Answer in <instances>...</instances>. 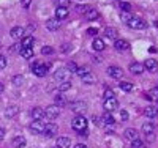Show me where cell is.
Returning a JSON list of instances; mask_svg holds the SVG:
<instances>
[{
	"instance_id": "obj_1",
	"label": "cell",
	"mask_w": 158,
	"mask_h": 148,
	"mask_svg": "<svg viewBox=\"0 0 158 148\" xmlns=\"http://www.w3.org/2000/svg\"><path fill=\"white\" fill-rule=\"evenodd\" d=\"M71 126L76 132L81 134L82 132V136H87V120L82 117V115H77L73 118V122H71Z\"/></svg>"
},
{
	"instance_id": "obj_2",
	"label": "cell",
	"mask_w": 158,
	"mask_h": 148,
	"mask_svg": "<svg viewBox=\"0 0 158 148\" xmlns=\"http://www.w3.org/2000/svg\"><path fill=\"white\" fill-rule=\"evenodd\" d=\"M30 68H32V71L35 73V76H38V77H43V76H46V74H48V71H49V65L33 62V63L30 65Z\"/></svg>"
},
{
	"instance_id": "obj_3",
	"label": "cell",
	"mask_w": 158,
	"mask_h": 148,
	"mask_svg": "<svg viewBox=\"0 0 158 148\" xmlns=\"http://www.w3.org/2000/svg\"><path fill=\"white\" fill-rule=\"evenodd\" d=\"M142 134L147 137V140H153L155 139V125L153 123H144L142 125Z\"/></svg>"
},
{
	"instance_id": "obj_4",
	"label": "cell",
	"mask_w": 158,
	"mask_h": 148,
	"mask_svg": "<svg viewBox=\"0 0 158 148\" xmlns=\"http://www.w3.org/2000/svg\"><path fill=\"white\" fill-rule=\"evenodd\" d=\"M44 115H46V118H49V120H56V118L60 115V107H57L56 104L48 106L46 109H44Z\"/></svg>"
},
{
	"instance_id": "obj_5",
	"label": "cell",
	"mask_w": 158,
	"mask_h": 148,
	"mask_svg": "<svg viewBox=\"0 0 158 148\" xmlns=\"http://www.w3.org/2000/svg\"><path fill=\"white\" fill-rule=\"evenodd\" d=\"M127 24H128V27H131V29H135V30L146 29V21H142L141 18H131Z\"/></svg>"
},
{
	"instance_id": "obj_6",
	"label": "cell",
	"mask_w": 158,
	"mask_h": 148,
	"mask_svg": "<svg viewBox=\"0 0 158 148\" xmlns=\"http://www.w3.org/2000/svg\"><path fill=\"white\" fill-rule=\"evenodd\" d=\"M103 107H104V110L106 112H114V110H117V107H118V101L115 99V98H109V99H104V102H103Z\"/></svg>"
},
{
	"instance_id": "obj_7",
	"label": "cell",
	"mask_w": 158,
	"mask_h": 148,
	"mask_svg": "<svg viewBox=\"0 0 158 148\" xmlns=\"http://www.w3.org/2000/svg\"><path fill=\"white\" fill-rule=\"evenodd\" d=\"M57 131H59L57 125L52 123V122H49V123H46V126H44V136H46V137H54L56 134H57Z\"/></svg>"
},
{
	"instance_id": "obj_8",
	"label": "cell",
	"mask_w": 158,
	"mask_h": 148,
	"mask_svg": "<svg viewBox=\"0 0 158 148\" xmlns=\"http://www.w3.org/2000/svg\"><path fill=\"white\" fill-rule=\"evenodd\" d=\"M44 126H46V123H43V122H33L30 123V131L33 132V134H43L44 132Z\"/></svg>"
},
{
	"instance_id": "obj_9",
	"label": "cell",
	"mask_w": 158,
	"mask_h": 148,
	"mask_svg": "<svg viewBox=\"0 0 158 148\" xmlns=\"http://www.w3.org/2000/svg\"><path fill=\"white\" fill-rule=\"evenodd\" d=\"M144 70H147V71H150V73H156V70H158L156 60H155V58H147L146 62H144Z\"/></svg>"
},
{
	"instance_id": "obj_10",
	"label": "cell",
	"mask_w": 158,
	"mask_h": 148,
	"mask_svg": "<svg viewBox=\"0 0 158 148\" xmlns=\"http://www.w3.org/2000/svg\"><path fill=\"white\" fill-rule=\"evenodd\" d=\"M114 47H115L118 52H125V50L130 49V43L127 41V39H115Z\"/></svg>"
},
{
	"instance_id": "obj_11",
	"label": "cell",
	"mask_w": 158,
	"mask_h": 148,
	"mask_svg": "<svg viewBox=\"0 0 158 148\" xmlns=\"http://www.w3.org/2000/svg\"><path fill=\"white\" fill-rule=\"evenodd\" d=\"M108 74L112 79H120L123 76V71H122V68H118V66H109V68H108Z\"/></svg>"
},
{
	"instance_id": "obj_12",
	"label": "cell",
	"mask_w": 158,
	"mask_h": 148,
	"mask_svg": "<svg viewBox=\"0 0 158 148\" xmlns=\"http://www.w3.org/2000/svg\"><path fill=\"white\" fill-rule=\"evenodd\" d=\"M123 136H125V139H127V140H130V142H133V140L139 139V134H138V131H136V129H133V128H128V129H125Z\"/></svg>"
},
{
	"instance_id": "obj_13",
	"label": "cell",
	"mask_w": 158,
	"mask_h": 148,
	"mask_svg": "<svg viewBox=\"0 0 158 148\" xmlns=\"http://www.w3.org/2000/svg\"><path fill=\"white\" fill-rule=\"evenodd\" d=\"M68 76H70V71H68V70H65V68H62V70H57V71H56L54 79H56V80H62V82H65V80H68Z\"/></svg>"
},
{
	"instance_id": "obj_14",
	"label": "cell",
	"mask_w": 158,
	"mask_h": 148,
	"mask_svg": "<svg viewBox=\"0 0 158 148\" xmlns=\"http://www.w3.org/2000/svg\"><path fill=\"white\" fill-rule=\"evenodd\" d=\"M32 118L35 120V122H43V118H46L44 110L41 109V107H35V109L32 110Z\"/></svg>"
},
{
	"instance_id": "obj_15",
	"label": "cell",
	"mask_w": 158,
	"mask_h": 148,
	"mask_svg": "<svg viewBox=\"0 0 158 148\" xmlns=\"http://www.w3.org/2000/svg\"><path fill=\"white\" fill-rule=\"evenodd\" d=\"M46 27H48V30L56 32V30H59L60 27H62V21H59V19H49L46 22Z\"/></svg>"
},
{
	"instance_id": "obj_16",
	"label": "cell",
	"mask_w": 158,
	"mask_h": 148,
	"mask_svg": "<svg viewBox=\"0 0 158 148\" xmlns=\"http://www.w3.org/2000/svg\"><path fill=\"white\" fill-rule=\"evenodd\" d=\"M10 35H11L13 39H22L24 38V29H22V27H19V25L18 27H13Z\"/></svg>"
},
{
	"instance_id": "obj_17",
	"label": "cell",
	"mask_w": 158,
	"mask_h": 148,
	"mask_svg": "<svg viewBox=\"0 0 158 148\" xmlns=\"http://www.w3.org/2000/svg\"><path fill=\"white\" fill-rule=\"evenodd\" d=\"M130 71L133 73V74H142L144 73V65L142 63H138V62L130 63Z\"/></svg>"
},
{
	"instance_id": "obj_18",
	"label": "cell",
	"mask_w": 158,
	"mask_h": 148,
	"mask_svg": "<svg viewBox=\"0 0 158 148\" xmlns=\"http://www.w3.org/2000/svg\"><path fill=\"white\" fill-rule=\"evenodd\" d=\"M144 115H146L147 118H155L158 117V107H153V106H149L144 109Z\"/></svg>"
},
{
	"instance_id": "obj_19",
	"label": "cell",
	"mask_w": 158,
	"mask_h": 148,
	"mask_svg": "<svg viewBox=\"0 0 158 148\" xmlns=\"http://www.w3.org/2000/svg\"><path fill=\"white\" fill-rule=\"evenodd\" d=\"M65 18H68V8L59 6V8L56 10V19H59V21H63Z\"/></svg>"
},
{
	"instance_id": "obj_20",
	"label": "cell",
	"mask_w": 158,
	"mask_h": 148,
	"mask_svg": "<svg viewBox=\"0 0 158 148\" xmlns=\"http://www.w3.org/2000/svg\"><path fill=\"white\" fill-rule=\"evenodd\" d=\"M71 146V140L68 137H59L57 139V146L56 148H70Z\"/></svg>"
},
{
	"instance_id": "obj_21",
	"label": "cell",
	"mask_w": 158,
	"mask_h": 148,
	"mask_svg": "<svg viewBox=\"0 0 158 148\" xmlns=\"http://www.w3.org/2000/svg\"><path fill=\"white\" fill-rule=\"evenodd\" d=\"M71 110H73V112H76V114L84 112V110H85V102H79V101L73 102V104H71Z\"/></svg>"
},
{
	"instance_id": "obj_22",
	"label": "cell",
	"mask_w": 158,
	"mask_h": 148,
	"mask_svg": "<svg viewBox=\"0 0 158 148\" xmlns=\"http://www.w3.org/2000/svg\"><path fill=\"white\" fill-rule=\"evenodd\" d=\"M33 41H35V38H33L32 35H27V36H24V38L21 39V46H22V47H32Z\"/></svg>"
},
{
	"instance_id": "obj_23",
	"label": "cell",
	"mask_w": 158,
	"mask_h": 148,
	"mask_svg": "<svg viewBox=\"0 0 158 148\" xmlns=\"http://www.w3.org/2000/svg\"><path fill=\"white\" fill-rule=\"evenodd\" d=\"M101 120H103V123L106 125V126H112L114 123H115V120H114V117L109 114V112H104V115L101 117Z\"/></svg>"
},
{
	"instance_id": "obj_24",
	"label": "cell",
	"mask_w": 158,
	"mask_h": 148,
	"mask_svg": "<svg viewBox=\"0 0 158 148\" xmlns=\"http://www.w3.org/2000/svg\"><path fill=\"white\" fill-rule=\"evenodd\" d=\"M18 112H19V107L10 106L8 109H5V117H6V118H13L15 115H18Z\"/></svg>"
},
{
	"instance_id": "obj_25",
	"label": "cell",
	"mask_w": 158,
	"mask_h": 148,
	"mask_svg": "<svg viewBox=\"0 0 158 148\" xmlns=\"http://www.w3.org/2000/svg\"><path fill=\"white\" fill-rule=\"evenodd\" d=\"M85 19L87 21H95V19H98V16H100V13L97 11V10H94V8H90L87 13H85Z\"/></svg>"
},
{
	"instance_id": "obj_26",
	"label": "cell",
	"mask_w": 158,
	"mask_h": 148,
	"mask_svg": "<svg viewBox=\"0 0 158 148\" xmlns=\"http://www.w3.org/2000/svg\"><path fill=\"white\" fill-rule=\"evenodd\" d=\"M19 54H21V57H24V58H32L33 57V49L32 47H21Z\"/></svg>"
},
{
	"instance_id": "obj_27",
	"label": "cell",
	"mask_w": 158,
	"mask_h": 148,
	"mask_svg": "<svg viewBox=\"0 0 158 148\" xmlns=\"http://www.w3.org/2000/svg\"><path fill=\"white\" fill-rule=\"evenodd\" d=\"M11 143H13V146H15V148H24L25 146V139L22 136H18V137L13 139Z\"/></svg>"
},
{
	"instance_id": "obj_28",
	"label": "cell",
	"mask_w": 158,
	"mask_h": 148,
	"mask_svg": "<svg viewBox=\"0 0 158 148\" xmlns=\"http://www.w3.org/2000/svg\"><path fill=\"white\" fill-rule=\"evenodd\" d=\"M92 46H94V49H95V50H98V52L104 50V47H106V46H104V41H103L101 38H97V39H94V44H92Z\"/></svg>"
},
{
	"instance_id": "obj_29",
	"label": "cell",
	"mask_w": 158,
	"mask_h": 148,
	"mask_svg": "<svg viewBox=\"0 0 158 148\" xmlns=\"http://www.w3.org/2000/svg\"><path fill=\"white\" fill-rule=\"evenodd\" d=\"M146 99H150V101H156V99H158V87H153V88L147 93Z\"/></svg>"
},
{
	"instance_id": "obj_30",
	"label": "cell",
	"mask_w": 158,
	"mask_h": 148,
	"mask_svg": "<svg viewBox=\"0 0 158 148\" xmlns=\"http://www.w3.org/2000/svg\"><path fill=\"white\" fill-rule=\"evenodd\" d=\"M81 79H82V82H84V84H87V85H92V84L95 82V76L92 74V73H87V74H84Z\"/></svg>"
},
{
	"instance_id": "obj_31",
	"label": "cell",
	"mask_w": 158,
	"mask_h": 148,
	"mask_svg": "<svg viewBox=\"0 0 158 148\" xmlns=\"http://www.w3.org/2000/svg\"><path fill=\"white\" fill-rule=\"evenodd\" d=\"M70 88H71V82H70V80H65V82H62L59 85V91H68Z\"/></svg>"
},
{
	"instance_id": "obj_32",
	"label": "cell",
	"mask_w": 158,
	"mask_h": 148,
	"mask_svg": "<svg viewBox=\"0 0 158 148\" xmlns=\"http://www.w3.org/2000/svg\"><path fill=\"white\" fill-rule=\"evenodd\" d=\"M131 148H146V142H142L141 139H136L131 142Z\"/></svg>"
},
{
	"instance_id": "obj_33",
	"label": "cell",
	"mask_w": 158,
	"mask_h": 148,
	"mask_svg": "<svg viewBox=\"0 0 158 148\" xmlns=\"http://www.w3.org/2000/svg\"><path fill=\"white\" fill-rule=\"evenodd\" d=\"M118 87H120L123 91H131V90H133V84L125 82V80H123V82H120V84H118Z\"/></svg>"
},
{
	"instance_id": "obj_34",
	"label": "cell",
	"mask_w": 158,
	"mask_h": 148,
	"mask_svg": "<svg viewBox=\"0 0 158 148\" xmlns=\"http://www.w3.org/2000/svg\"><path fill=\"white\" fill-rule=\"evenodd\" d=\"M76 8H77V13H81V14H85V13H87L92 6H89V5H77Z\"/></svg>"
},
{
	"instance_id": "obj_35",
	"label": "cell",
	"mask_w": 158,
	"mask_h": 148,
	"mask_svg": "<svg viewBox=\"0 0 158 148\" xmlns=\"http://www.w3.org/2000/svg\"><path fill=\"white\" fill-rule=\"evenodd\" d=\"M106 36L108 38H115L117 36V30L112 29V27H108V29H106Z\"/></svg>"
},
{
	"instance_id": "obj_36",
	"label": "cell",
	"mask_w": 158,
	"mask_h": 148,
	"mask_svg": "<svg viewBox=\"0 0 158 148\" xmlns=\"http://www.w3.org/2000/svg\"><path fill=\"white\" fill-rule=\"evenodd\" d=\"M77 68H79V66H77L74 62H70V63L67 65V70H68L70 73H76V71H77Z\"/></svg>"
},
{
	"instance_id": "obj_37",
	"label": "cell",
	"mask_w": 158,
	"mask_h": 148,
	"mask_svg": "<svg viewBox=\"0 0 158 148\" xmlns=\"http://www.w3.org/2000/svg\"><path fill=\"white\" fill-rule=\"evenodd\" d=\"M120 8H122L123 13H130L131 11V5L128 2H120Z\"/></svg>"
},
{
	"instance_id": "obj_38",
	"label": "cell",
	"mask_w": 158,
	"mask_h": 148,
	"mask_svg": "<svg viewBox=\"0 0 158 148\" xmlns=\"http://www.w3.org/2000/svg\"><path fill=\"white\" fill-rule=\"evenodd\" d=\"M87 73H90L87 66H81V68H77V71H76V74H77V76H81V77H82L84 74H87Z\"/></svg>"
},
{
	"instance_id": "obj_39",
	"label": "cell",
	"mask_w": 158,
	"mask_h": 148,
	"mask_svg": "<svg viewBox=\"0 0 158 148\" xmlns=\"http://www.w3.org/2000/svg\"><path fill=\"white\" fill-rule=\"evenodd\" d=\"M54 102H56V106H57V107H62V106L67 104V102H65V99H63L62 96H56V98H54Z\"/></svg>"
},
{
	"instance_id": "obj_40",
	"label": "cell",
	"mask_w": 158,
	"mask_h": 148,
	"mask_svg": "<svg viewBox=\"0 0 158 148\" xmlns=\"http://www.w3.org/2000/svg\"><path fill=\"white\" fill-rule=\"evenodd\" d=\"M22 82H24L22 76H15V77H13V84H15V85H22Z\"/></svg>"
},
{
	"instance_id": "obj_41",
	"label": "cell",
	"mask_w": 158,
	"mask_h": 148,
	"mask_svg": "<svg viewBox=\"0 0 158 148\" xmlns=\"http://www.w3.org/2000/svg\"><path fill=\"white\" fill-rule=\"evenodd\" d=\"M109 98H114V91L111 88H106L104 90V99H109Z\"/></svg>"
},
{
	"instance_id": "obj_42",
	"label": "cell",
	"mask_w": 158,
	"mask_h": 148,
	"mask_svg": "<svg viewBox=\"0 0 158 148\" xmlns=\"http://www.w3.org/2000/svg\"><path fill=\"white\" fill-rule=\"evenodd\" d=\"M41 52L44 54V55H49V54L54 52V49H52L51 46H46V47H43V49H41Z\"/></svg>"
},
{
	"instance_id": "obj_43",
	"label": "cell",
	"mask_w": 158,
	"mask_h": 148,
	"mask_svg": "<svg viewBox=\"0 0 158 148\" xmlns=\"http://www.w3.org/2000/svg\"><path fill=\"white\" fill-rule=\"evenodd\" d=\"M59 2V6H63V8H68L70 5V0H57Z\"/></svg>"
},
{
	"instance_id": "obj_44",
	"label": "cell",
	"mask_w": 158,
	"mask_h": 148,
	"mask_svg": "<svg viewBox=\"0 0 158 148\" xmlns=\"http://www.w3.org/2000/svg\"><path fill=\"white\" fill-rule=\"evenodd\" d=\"M5 66H6V58L0 55V70H5Z\"/></svg>"
},
{
	"instance_id": "obj_45",
	"label": "cell",
	"mask_w": 158,
	"mask_h": 148,
	"mask_svg": "<svg viewBox=\"0 0 158 148\" xmlns=\"http://www.w3.org/2000/svg\"><path fill=\"white\" fill-rule=\"evenodd\" d=\"M30 3H32V0H21V5H22L24 8H29Z\"/></svg>"
},
{
	"instance_id": "obj_46",
	"label": "cell",
	"mask_w": 158,
	"mask_h": 148,
	"mask_svg": "<svg viewBox=\"0 0 158 148\" xmlns=\"http://www.w3.org/2000/svg\"><path fill=\"white\" fill-rule=\"evenodd\" d=\"M87 33H89L90 36H95V35L98 33V29H89V30H87Z\"/></svg>"
},
{
	"instance_id": "obj_47",
	"label": "cell",
	"mask_w": 158,
	"mask_h": 148,
	"mask_svg": "<svg viewBox=\"0 0 158 148\" xmlns=\"http://www.w3.org/2000/svg\"><path fill=\"white\" fill-rule=\"evenodd\" d=\"M120 117H122L123 122H127V120H128V112H127V110H122V112H120Z\"/></svg>"
},
{
	"instance_id": "obj_48",
	"label": "cell",
	"mask_w": 158,
	"mask_h": 148,
	"mask_svg": "<svg viewBox=\"0 0 158 148\" xmlns=\"http://www.w3.org/2000/svg\"><path fill=\"white\" fill-rule=\"evenodd\" d=\"M3 137H5V129H2V128H0V142L3 140Z\"/></svg>"
},
{
	"instance_id": "obj_49",
	"label": "cell",
	"mask_w": 158,
	"mask_h": 148,
	"mask_svg": "<svg viewBox=\"0 0 158 148\" xmlns=\"http://www.w3.org/2000/svg\"><path fill=\"white\" fill-rule=\"evenodd\" d=\"M98 120H100V118H98L97 115H94V117H92V122H94L95 125H98V123H100V122H98Z\"/></svg>"
},
{
	"instance_id": "obj_50",
	"label": "cell",
	"mask_w": 158,
	"mask_h": 148,
	"mask_svg": "<svg viewBox=\"0 0 158 148\" xmlns=\"http://www.w3.org/2000/svg\"><path fill=\"white\" fill-rule=\"evenodd\" d=\"M74 148H87L84 143H77V145H74Z\"/></svg>"
},
{
	"instance_id": "obj_51",
	"label": "cell",
	"mask_w": 158,
	"mask_h": 148,
	"mask_svg": "<svg viewBox=\"0 0 158 148\" xmlns=\"http://www.w3.org/2000/svg\"><path fill=\"white\" fill-rule=\"evenodd\" d=\"M3 90H5V87H3V84H2V82H0V93H2Z\"/></svg>"
},
{
	"instance_id": "obj_52",
	"label": "cell",
	"mask_w": 158,
	"mask_h": 148,
	"mask_svg": "<svg viewBox=\"0 0 158 148\" xmlns=\"http://www.w3.org/2000/svg\"><path fill=\"white\" fill-rule=\"evenodd\" d=\"M115 2H122V0H115Z\"/></svg>"
}]
</instances>
